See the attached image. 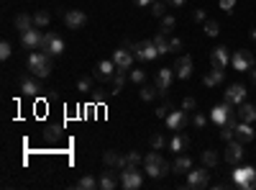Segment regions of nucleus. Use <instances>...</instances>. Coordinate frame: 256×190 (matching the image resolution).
<instances>
[{
	"label": "nucleus",
	"mask_w": 256,
	"mask_h": 190,
	"mask_svg": "<svg viewBox=\"0 0 256 190\" xmlns=\"http://www.w3.org/2000/svg\"><path fill=\"white\" fill-rule=\"evenodd\" d=\"M236 8V0H220V10H225V13H231Z\"/></svg>",
	"instance_id": "obj_47"
},
{
	"label": "nucleus",
	"mask_w": 256,
	"mask_h": 190,
	"mask_svg": "<svg viewBox=\"0 0 256 190\" xmlns=\"http://www.w3.org/2000/svg\"><path fill=\"white\" fill-rule=\"evenodd\" d=\"M192 16H195V21H200V23H205V21H207V13H205L203 8H198V10L192 13Z\"/></svg>",
	"instance_id": "obj_48"
},
{
	"label": "nucleus",
	"mask_w": 256,
	"mask_h": 190,
	"mask_svg": "<svg viewBox=\"0 0 256 190\" xmlns=\"http://www.w3.org/2000/svg\"><path fill=\"white\" fill-rule=\"evenodd\" d=\"M77 90L80 93H93V77H80L77 80Z\"/></svg>",
	"instance_id": "obj_39"
},
{
	"label": "nucleus",
	"mask_w": 256,
	"mask_h": 190,
	"mask_svg": "<svg viewBox=\"0 0 256 190\" xmlns=\"http://www.w3.org/2000/svg\"><path fill=\"white\" fill-rule=\"evenodd\" d=\"M190 170H192V159H190L187 154H177L174 165H172V172H177V175H187Z\"/></svg>",
	"instance_id": "obj_27"
},
{
	"label": "nucleus",
	"mask_w": 256,
	"mask_h": 190,
	"mask_svg": "<svg viewBox=\"0 0 256 190\" xmlns=\"http://www.w3.org/2000/svg\"><path fill=\"white\" fill-rule=\"evenodd\" d=\"M231 62V54L225 47H215L213 52H210V67H218V69H225Z\"/></svg>",
	"instance_id": "obj_17"
},
{
	"label": "nucleus",
	"mask_w": 256,
	"mask_h": 190,
	"mask_svg": "<svg viewBox=\"0 0 256 190\" xmlns=\"http://www.w3.org/2000/svg\"><path fill=\"white\" fill-rule=\"evenodd\" d=\"M133 3H136V8H152L154 0H133Z\"/></svg>",
	"instance_id": "obj_50"
},
{
	"label": "nucleus",
	"mask_w": 256,
	"mask_h": 190,
	"mask_svg": "<svg viewBox=\"0 0 256 190\" xmlns=\"http://www.w3.org/2000/svg\"><path fill=\"white\" fill-rule=\"evenodd\" d=\"M128 77H131V82H136V85H144V82H146L144 69H131V72H128Z\"/></svg>",
	"instance_id": "obj_41"
},
{
	"label": "nucleus",
	"mask_w": 256,
	"mask_h": 190,
	"mask_svg": "<svg viewBox=\"0 0 256 190\" xmlns=\"http://www.w3.org/2000/svg\"><path fill=\"white\" fill-rule=\"evenodd\" d=\"M231 108H233L231 103H220V106H215L213 111H210V121H213L218 128L225 126V124H228V119L236 113V111H231Z\"/></svg>",
	"instance_id": "obj_12"
},
{
	"label": "nucleus",
	"mask_w": 256,
	"mask_h": 190,
	"mask_svg": "<svg viewBox=\"0 0 256 190\" xmlns=\"http://www.w3.org/2000/svg\"><path fill=\"white\" fill-rule=\"evenodd\" d=\"M154 44H156L159 54H169V39L164 36V34H156V36H154Z\"/></svg>",
	"instance_id": "obj_35"
},
{
	"label": "nucleus",
	"mask_w": 256,
	"mask_h": 190,
	"mask_svg": "<svg viewBox=\"0 0 256 190\" xmlns=\"http://www.w3.org/2000/svg\"><path fill=\"white\" fill-rule=\"evenodd\" d=\"M126 80H128V72H123V69H115V75H113V95H118L120 90L126 87Z\"/></svg>",
	"instance_id": "obj_30"
},
{
	"label": "nucleus",
	"mask_w": 256,
	"mask_h": 190,
	"mask_svg": "<svg viewBox=\"0 0 256 190\" xmlns=\"http://www.w3.org/2000/svg\"><path fill=\"white\" fill-rule=\"evenodd\" d=\"M205 124H207V119H205L203 113H195V116H192V126H198V128H203Z\"/></svg>",
	"instance_id": "obj_46"
},
{
	"label": "nucleus",
	"mask_w": 256,
	"mask_h": 190,
	"mask_svg": "<svg viewBox=\"0 0 256 190\" xmlns=\"http://www.w3.org/2000/svg\"><path fill=\"white\" fill-rule=\"evenodd\" d=\"M13 26H16L18 34H26L28 28H34V16H28V13H18V16L13 18Z\"/></svg>",
	"instance_id": "obj_26"
},
{
	"label": "nucleus",
	"mask_w": 256,
	"mask_h": 190,
	"mask_svg": "<svg viewBox=\"0 0 256 190\" xmlns=\"http://www.w3.org/2000/svg\"><path fill=\"white\" fill-rule=\"evenodd\" d=\"M187 147H190V139H187L185 134H179V131H177V134L172 136V141H169V149L179 154V152H185Z\"/></svg>",
	"instance_id": "obj_28"
},
{
	"label": "nucleus",
	"mask_w": 256,
	"mask_h": 190,
	"mask_svg": "<svg viewBox=\"0 0 256 190\" xmlns=\"http://www.w3.org/2000/svg\"><path fill=\"white\" fill-rule=\"evenodd\" d=\"M236 113H238V121H244V124H254V121H256V106H254V103H246V100L238 106Z\"/></svg>",
	"instance_id": "obj_24"
},
{
	"label": "nucleus",
	"mask_w": 256,
	"mask_h": 190,
	"mask_svg": "<svg viewBox=\"0 0 256 190\" xmlns=\"http://www.w3.org/2000/svg\"><path fill=\"white\" fill-rule=\"evenodd\" d=\"M41 52H49L51 57H59L64 52V39L62 36H56L54 31H44V36H41V47H39Z\"/></svg>",
	"instance_id": "obj_5"
},
{
	"label": "nucleus",
	"mask_w": 256,
	"mask_h": 190,
	"mask_svg": "<svg viewBox=\"0 0 256 190\" xmlns=\"http://www.w3.org/2000/svg\"><path fill=\"white\" fill-rule=\"evenodd\" d=\"M149 144H152V149H156V152H161V147L167 144V139H164L161 134H154L152 139H149Z\"/></svg>",
	"instance_id": "obj_42"
},
{
	"label": "nucleus",
	"mask_w": 256,
	"mask_h": 190,
	"mask_svg": "<svg viewBox=\"0 0 256 190\" xmlns=\"http://www.w3.org/2000/svg\"><path fill=\"white\" fill-rule=\"evenodd\" d=\"M174 26H177V18H174V16H164V18H161V26H159V34L169 36V34L174 31Z\"/></svg>",
	"instance_id": "obj_33"
},
{
	"label": "nucleus",
	"mask_w": 256,
	"mask_h": 190,
	"mask_svg": "<svg viewBox=\"0 0 256 190\" xmlns=\"http://www.w3.org/2000/svg\"><path fill=\"white\" fill-rule=\"evenodd\" d=\"M254 136H256V131H254V126H251V124H244V121H238V124H236V139H238L241 144L254 141Z\"/></svg>",
	"instance_id": "obj_21"
},
{
	"label": "nucleus",
	"mask_w": 256,
	"mask_h": 190,
	"mask_svg": "<svg viewBox=\"0 0 256 190\" xmlns=\"http://www.w3.org/2000/svg\"><path fill=\"white\" fill-rule=\"evenodd\" d=\"M244 144H241L238 139H233V141H228V147H225V162H228V165H241V162H244Z\"/></svg>",
	"instance_id": "obj_11"
},
{
	"label": "nucleus",
	"mask_w": 256,
	"mask_h": 190,
	"mask_svg": "<svg viewBox=\"0 0 256 190\" xmlns=\"http://www.w3.org/2000/svg\"><path fill=\"white\" fill-rule=\"evenodd\" d=\"M246 100V87L244 85H231L228 90H225V103H231V106H241Z\"/></svg>",
	"instance_id": "obj_19"
},
{
	"label": "nucleus",
	"mask_w": 256,
	"mask_h": 190,
	"mask_svg": "<svg viewBox=\"0 0 256 190\" xmlns=\"http://www.w3.org/2000/svg\"><path fill=\"white\" fill-rule=\"evenodd\" d=\"M102 162H105V167H118V170H123V167H126V154H118V152L108 149V152L102 154Z\"/></svg>",
	"instance_id": "obj_23"
},
{
	"label": "nucleus",
	"mask_w": 256,
	"mask_h": 190,
	"mask_svg": "<svg viewBox=\"0 0 256 190\" xmlns=\"http://www.w3.org/2000/svg\"><path fill=\"white\" fill-rule=\"evenodd\" d=\"M205 34H207V36H218V34H220V26H218V21L207 18V21H205Z\"/></svg>",
	"instance_id": "obj_38"
},
{
	"label": "nucleus",
	"mask_w": 256,
	"mask_h": 190,
	"mask_svg": "<svg viewBox=\"0 0 256 190\" xmlns=\"http://www.w3.org/2000/svg\"><path fill=\"white\" fill-rule=\"evenodd\" d=\"M74 188H77V190H95V188H100V180L95 178V175H82Z\"/></svg>",
	"instance_id": "obj_29"
},
{
	"label": "nucleus",
	"mask_w": 256,
	"mask_h": 190,
	"mask_svg": "<svg viewBox=\"0 0 256 190\" xmlns=\"http://www.w3.org/2000/svg\"><path fill=\"white\" fill-rule=\"evenodd\" d=\"M213 188L215 190H228V188H236V183L233 180H218V183H213Z\"/></svg>",
	"instance_id": "obj_45"
},
{
	"label": "nucleus",
	"mask_w": 256,
	"mask_h": 190,
	"mask_svg": "<svg viewBox=\"0 0 256 190\" xmlns=\"http://www.w3.org/2000/svg\"><path fill=\"white\" fill-rule=\"evenodd\" d=\"M254 54L249 52V49H236L233 54H231V64H233V69H238V72H249L251 67H254Z\"/></svg>",
	"instance_id": "obj_8"
},
{
	"label": "nucleus",
	"mask_w": 256,
	"mask_h": 190,
	"mask_svg": "<svg viewBox=\"0 0 256 190\" xmlns=\"http://www.w3.org/2000/svg\"><path fill=\"white\" fill-rule=\"evenodd\" d=\"M182 108H185V111H187V113H192V111H195V108H198V100H195V98H192V95H187V98H185V100H182Z\"/></svg>",
	"instance_id": "obj_43"
},
{
	"label": "nucleus",
	"mask_w": 256,
	"mask_h": 190,
	"mask_svg": "<svg viewBox=\"0 0 256 190\" xmlns=\"http://www.w3.org/2000/svg\"><path fill=\"white\" fill-rule=\"evenodd\" d=\"M115 62L113 60H102V62H98V67H95V77L98 80H110L113 75H115Z\"/></svg>",
	"instance_id": "obj_20"
},
{
	"label": "nucleus",
	"mask_w": 256,
	"mask_h": 190,
	"mask_svg": "<svg viewBox=\"0 0 256 190\" xmlns=\"http://www.w3.org/2000/svg\"><path fill=\"white\" fill-rule=\"evenodd\" d=\"M85 23H87V16H85L82 10L74 8V10H67V13H64V26L72 28V31H80V28H85Z\"/></svg>",
	"instance_id": "obj_14"
},
{
	"label": "nucleus",
	"mask_w": 256,
	"mask_h": 190,
	"mask_svg": "<svg viewBox=\"0 0 256 190\" xmlns=\"http://www.w3.org/2000/svg\"><path fill=\"white\" fill-rule=\"evenodd\" d=\"M174 75H177L179 80H187V77L192 75V57H187V54H179V57H177Z\"/></svg>",
	"instance_id": "obj_16"
},
{
	"label": "nucleus",
	"mask_w": 256,
	"mask_h": 190,
	"mask_svg": "<svg viewBox=\"0 0 256 190\" xmlns=\"http://www.w3.org/2000/svg\"><path fill=\"white\" fill-rule=\"evenodd\" d=\"M200 162H203L205 167H210V170H213V167L220 162V154H218L215 149H205V152L200 154Z\"/></svg>",
	"instance_id": "obj_31"
},
{
	"label": "nucleus",
	"mask_w": 256,
	"mask_h": 190,
	"mask_svg": "<svg viewBox=\"0 0 256 190\" xmlns=\"http://www.w3.org/2000/svg\"><path fill=\"white\" fill-rule=\"evenodd\" d=\"M251 39L256 41V28H251Z\"/></svg>",
	"instance_id": "obj_53"
},
{
	"label": "nucleus",
	"mask_w": 256,
	"mask_h": 190,
	"mask_svg": "<svg viewBox=\"0 0 256 190\" xmlns=\"http://www.w3.org/2000/svg\"><path fill=\"white\" fill-rule=\"evenodd\" d=\"M133 54H136L139 62H154L159 57V49H156L154 39H144L139 44H133Z\"/></svg>",
	"instance_id": "obj_4"
},
{
	"label": "nucleus",
	"mask_w": 256,
	"mask_h": 190,
	"mask_svg": "<svg viewBox=\"0 0 256 190\" xmlns=\"http://www.w3.org/2000/svg\"><path fill=\"white\" fill-rule=\"evenodd\" d=\"M185 178H187V188H207L210 185V167H205V165L198 170L192 167Z\"/></svg>",
	"instance_id": "obj_7"
},
{
	"label": "nucleus",
	"mask_w": 256,
	"mask_h": 190,
	"mask_svg": "<svg viewBox=\"0 0 256 190\" xmlns=\"http://www.w3.org/2000/svg\"><path fill=\"white\" fill-rule=\"evenodd\" d=\"M164 121H167V128H169V131H182V128L190 124V116H187L185 108H182V111H169V116H167Z\"/></svg>",
	"instance_id": "obj_13"
},
{
	"label": "nucleus",
	"mask_w": 256,
	"mask_h": 190,
	"mask_svg": "<svg viewBox=\"0 0 256 190\" xmlns=\"http://www.w3.org/2000/svg\"><path fill=\"white\" fill-rule=\"evenodd\" d=\"M169 165H167V159H164L156 149L154 152H149L146 157H144V172L149 175V178H154V180H159V178H164V175H169Z\"/></svg>",
	"instance_id": "obj_2"
},
{
	"label": "nucleus",
	"mask_w": 256,
	"mask_h": 190,
	"mask_svg": "<svg viewBox=\"0 0 256 190\" xmlns=\"http://www.w3.org/2000/svg\"><path fill=\"white\" fill-rule=\"evenodd\" d=\"M231 180L236 183V188L256 190V170L251 165H236V170L231 172Z\"/></svg>",
	"instance_id": "obj_3"
},
{
	"label": "nucleus",
	"mask_w": 256,
	"mask_h": 190,
	"mask_svg": "<svg viewBox=\"0 0 256 190\" xmlns=\"http://www.w3.org/2000/svg\"><path fill=\"white\" fill-rule=\"evenodd\" d=\"M98 180H100V190H115L120 185V170L118 167H105L98 175Z\"/></svg>",
	"instance_id": "obj_10"
},
{
	"label": "nucleus",
	"mask_w": 256,
	"mask_h": 190,
	"mask_svg": "<svg viewBox=\"0 0 256 190\" xmlns=\"http://www.w3.org/2000/svg\"><path fill=\"white\" fill-rule=\"evenodd\" d=\"M223 80H225V72L218 69V67H210V69L205 72V77H203V85H205V87H218Z\"/></svg>",
	"instance_id": "obj_22"
},
{
	"label": "nucleus",
	"mask_w": 256,
	"mask_h": 190,
	"mask_svg": "<svg viewBox=\"0 0 256 190\" xmlns=\"http://www.w3.org/2000/svg\"><path fill=\"white\" fill-rule=\"evenodd\" d=\"M41 36H44V34H41V28H36V26H34V28H28L26 34H21V44H23L26 49H31V52H34V49H39V47H41Z\"/></svg>",
	"instance_id": "obj_18"
},
{
	"label": "nucleus",
	"mask_w": 256,
	"mask_h": 190,
	"mask_svg": "<svg viewBox=\"0 0 256 190\" xmlns=\"http://www.w3.org/2000/svg\"><path fill=\"white\" fill-rule=\"evenodd\" d=\"M28 72L31 75H36L39 80L49 77L51 75V54L49 52H31L28 54Z\"/></svg>",
	"instance_id": "obj_1"
},
{
	"label": "nucleus",
	"mask_w": 256,
	"mask_h": 190,
	"mask_svg": "<svg viewBox=\"0 0 256 190\" xmlns=\"http://www.w3.org/2000/svg\"><path fill=\"white\" fill-rule=\"evenodd\" d=\"M21 90H23V95H39V90H41V85H39V77L34 75V77H21Z\"/></svg>",
	"instance_id": "obj_25"
},
{
	"label": "nucleus",
	"mask_w": 256,
	"mask_h": 190,
	"mask_svg": "<svg viewBox=\"0 0 256 190\" xmlns=\"http://www.w3.org/2000/svg\"><path fill=\"white\" fill-rule=\"evenodd\" d=\"M139 95H141V100H154L156 95H159V87H154V85H141V90H139Z\"/></svg>",
	"instance_id": "obj_34"
},
{
	"label": "nucleus",
	"mask_w": 256,
	"mask_h": 190,
	"mask_svg": "<svg viewBox=\"0 0 256 190\" xmlns=\"http://www.w3.org/2000/svg\"><path fill=\"white\" fill-rule=\"evenodd\" d=\"M169 111H172V106H169V103H164V106H159L154 113H156V119H167V116H169Z\"/></svg>",
	"instance_id": "obj_44"
},
{
	"label": "nucleus",
	"mask_w": 256,
	"mask_h": 190,
	"mask_svg": "<svg viewBox=\"0 0 256 190\" xmlns=\"http://www.w3.org/2000/svg\"><path fill=\"white\" fill-rule=\"evenodd\" d=\"M185 3H187V0H167V5H169V8H182Z\"/></svg>",
	"instance_id": "obj_51"
},
{
	"label": "nucleus",
	"mask_w": 256,
	"mask_h": 190,
	"mask_svg": "<svg viewBox=\"0 0 256 190\" xmlns=\"http://www.w3.org/2000/svg\"><path fill=\"white\" fill-rule=\"evenodd\" d=\"M249 72H251V82H254V85H256V67H251V69H249Z\"/></svg>",
	"instance_id": "obj_52"
},
{
	"label": "nucleus",
	"mask_w": 256,
	"mask_h": 190,
	"mask_svg": "<svg viewBox=\"0 0 256 190\" xmlns=\"http://www.w3.org/2000/svg\"><path fill=\"white\" fill-rule=\"evenodd\" d=\"M10 54H13L10 41H8V39H3V41H0V60H10Z\"/></svg>",
	"instance_id": "obj_40"
},
{
	"label": "nucleus",
	"mask_w": 256,
	"mask_h": 190,
	"mask_svg": "<svg viewBox=\"0 0 256 190\" xmlns=\"http://www.w3.org/2000/svg\"><path fill=\"white\" fill-rule=\"evenodd\" d=\"M51 23V13L49 10H36L34 13V26L36 28H47Z\"/></svg>",
	"instance_id": "obj_32"
},
{
	"label": "nucleus",
	"mask_w": 256,
	"mask_h": 190,
	"mask_svg": "<svg viewBox=\"0 0 256 190\" xmlns=\"http://www.w3.org/2000/svg\"><path fill=\"white\" fill-rule=\"evenodd\" d=\"M167 3H161V0H154V3H152V16H156V18H164V16H167Z\"/></svg>",
	"instance_id": "obj_36"
},
{
	"label": "nucleus",
	"mask_w": 256,
	"mask_h": 190,
	"mask_svg": "<svg viewBox=\"0 0 256 190\" xmlns=\"http://www.w3.org/2000/svg\"><path fill=\"white\" fill-rule=\"evenodd\" d=\"M174 67H159L156 72V87H159V93H167L169 87H172V80H174Z\"/></svg>",
	"instance_id": "obj_15"
},
{
	"label": "nucleus",
	"mask_w": 256,
	"mask_h": 190,
	"mask_svg": "<svg viewBox=\"0 0 256 190\" xmlns=\"http://www.w3.org/2000/svg\"><path fill=\"white\" fill-rule=\"evenodd\" d=\"M113 62L118 69H123V72H131L133 69V62H136V54H133L128 47H120L113 52Z\"/></svg>",
	"instance_id": "obj_9"
},
{
	"label": "nucleus",
	"mask_w": 256,
	"mask_h": 190,
	"mask_svg": "<svg viewBox=\"0 0 256 190\" xmlns=\"http://www.w3.org/2000/svg\"><path fill=\"white\" fill-rule=\"evenodd\" d=\"M182 49V41L179 39H169V52H179Z\"/></svg>",
	"instance_id": "obj_49"
},
{
	"label": "nucleus",
	"mask_w": 256,
	"mask_h": 190,
	"mask_svg": "<svg viewBox=\"0 0 256 190\" xmlns=\"http://www.w3.org/2000/svg\"><path fill=\"white\" fill-rule=\"evenodd\" d=\"M141 185H144V178H141L139 167H126V170H120V188H126V190H139Z\"/></svg>",
	"instance_id": "obj_6"
},
{
	"label": "nucleus",
	"mask_w": 256,
	"mask_h": 190,
	"mask_svg": "<svg viewBox=\"0 0 256 190\" xmlns=\"http://www.w3.org/2000/svg\"><path fill=\"white\" fill-rule=\"evenodd\" d=\"M139 165H144V157L139 154V152H128L126 154V167H139ZM123 167V170H126Z\"/></svg>",
	"instance_id": "obj_37"
}]
</instances>
